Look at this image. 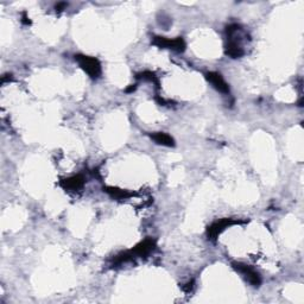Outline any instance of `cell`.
I'll return each mask as SVG.
<instances>
[{"label":"cell","instance_id":"obj_1","mask_svg":"<svg viewBox=\"0 0 304 304\" xmlns=\"http://www.w3.org/2000/svg\"><path fill=\"white\" fill-rule=\"evenodd\" d=\"M153 248H155V241L151 239H147L145 241L140 242V244L135 246V248L129 252H125V253L120 254V256H118V258L115 259V262L117 263H124L127 262V260H131L135 258V257H143L146 256V254H149L150 252H151Z\"/></svg>","mask_w":304,"mask_h":304},{"label":"cell","instance_id":"obj_2","mask_svg":"<svg viewBox=\"0 0 304 304\" xmlns=\"http://www.w3.org/2000/svg\"><path fill=\"white\" fill-rule=\"evenodd\" d=\"M75 60L79 62L81 68H82L92 79H98V77L100 76L101 66L97 59L89 56H83V55H77V56H75Z\"/></svg>","mask_w":304,"mask_h":304},{"label":"cell","instance_id":"obj_3","mask_svg":"<svg viewBox=\"0 0 304 304\" xmlns=\"http://www.w3.org/2000/svg\"><path fill=\"white\" fill-rule=\"evenodd\" d=\"M233 268L241 274H244V277L253 286H259L260 283H262V278H260L259 273L256 270H253L251 266L242 264V263H233Z\"/></svg>","mask_w":304,"mask_h":304},{"label":"cell","instance_id":"obj_4","mask_svg":"<svg viewBox=\"0 0 304 304\" xmlns=\"http://www.w3.org/2000/svg\"><path fill=\"white\" fill-rule=\"evenodd\" d=\"M153 44L159 46V48L172 49V50L175 51H183L185 48L184 40L182 39L181 37L175 39L164 38V37H155V38H153Z\"/></svg>","mask_w":304,"mask_h":304},{"label":"cell","instance_id":"obj_5","mask_svg":"<svg viewBox=\"0 0 304 304\" xmlns=\"http://www.w3.org/2000/svg\"><path fill=\"white\" fill-rule=\"evenodd\" d=\"M239 222L240 221H236V220L233 219H224L220 220V221H216L215 224H213L210 227H208V236H209V239H215L226 228L230 227L232 225L239 224Z\"/></svg>","mask_w":304,"mask_h":304},{"label":"cell","instance_id":"obj_6","mask_svg":"<svg viewBox=\"0 0 304 304\" xmlns=\"http://www.w3.org/2000/svg\"><path fill=\"white\" fill-rule=\"evenodd\" d=\"M205 77H207V80L212 83L216 91H219L220 93H224V94H228V93H230V87H228L226 81L222 79V76L220 74L210 71V73L205 74Z\"/></svg>","mask_w":304,"mask_h":304},{"label":"cell","instance_id":"obj_7","mask_svg":"<svg viewBox=\"0 0 304 304\" xmlns=\"http://www.w3.org/2000/svg\"><path fill=\"white\" fill-rule=\"evenodd\" d=\"M151 138L153 140L156 141V143L159 144V145H164V146H173L175 145V143H173V139L170 137L169 135H167V133H155V135H151Z\"/></svg>","mask_w":304,"mask_h":304},{"label":"cell","instance_id":"obj_8","mask_svg":"<svg viewBox=\"0 0 304 304\" xmlns=\"http://www.w3.org/2000/svg\"><path fill=\"white\" fill-rule=\"evenodd\" d=\"M83 183H85V181H83V178L81 177V176H74V177L66 179V181L62 183V185L66 188V189L76 190L80 189V188L83 185Z\"/></svg>","mask_w":304,"mask_h":304},{"label":"cell","instance_id":"obj_9","mask_svg":"<svg viewBox=\"0 0 304 304\" xmlns=\"http://www.w3.org/2000/svg\"><path fill=\"white\" fill-rule=\"evenodd\" d=\"M226 54L230 55L231 57H233V59H236V57H240L242 54H244V51H242V49L240 48V45L236 42H231L228 43L227 49H226Z\"/></svg>","mask_w":304,"mask_h":304},{"label":"cell","instance_id":"obj_10","mask_svg":"<svg viewBox=\"0 0 304 304\" xmlns=\"http://www.w3.org/2000/svg\"><path fill=\"white\" fill-rule=\"evenodd\" d=\"M105 192L108 193L109 195L113 196L115 199H127L131 196V194L127 193L126 190H121L118 189V188H112V187H107L105 188Z\"/></svg>","mask_w":304,"mask_h":304}]
</instances>
